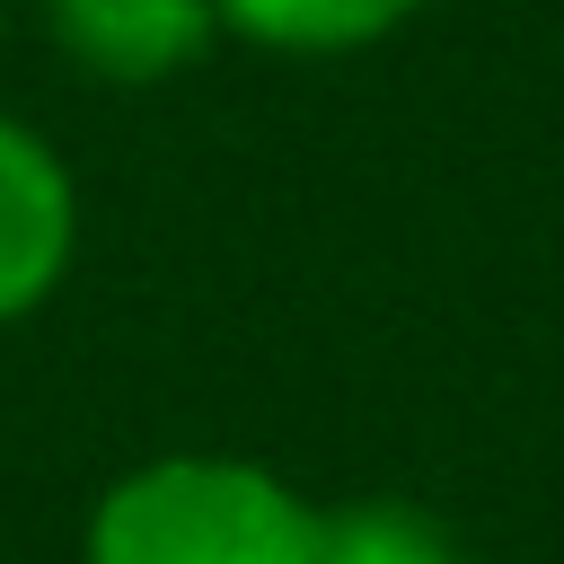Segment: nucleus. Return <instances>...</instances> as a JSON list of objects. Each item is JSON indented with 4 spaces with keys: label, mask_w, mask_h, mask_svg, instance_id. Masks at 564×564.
I'll list each match as a JSON object with an SVG mask.
<instances>
[{
    "label": "nucleus",
    "mask_w": 564,
    "mask_h": 564,
    "mask_svg": "<svg viewBox=\"0 0 564 564\" xmlns=\"http://www.w3.org/2000/svg\"><path fill=\"white\" fill-rule=\"evenodd\" d=\"M88 564H308L317 511L256 458H150L88 511Z\"/></svg>",
    "instance_id": "f257e3e1"
},
{
    "label": "nucleus",
    "mask_w": 564,
    "mask_h": 564,
    "mask_svg": "<svg viewBox=\"0 0 564 564\" xmlns=\"http://www.w3.org/2000/svg\"><path fill=\"white\" fill-rule=\"evenodd\" d=\"M70 256H79V185L35 123L0 115V326L35 317L62 291Z\"/></svg>",
    "instance_id": "f03ea898"
},
{
    "label": "nucleus",
    "mask_w": 564,
    "mask_h": 564,
    "mask_svg": "<svg viewBox=\"0 0 564 564\" xmlns=\"http://www.w3.org/2000/svg\"><path fill=\"white\" fill-rule=\"evenodd\" d=\"M44 35L88 79L150 88V79H176L220 35V9L212 0H44Z\"/></svg>",
    "instance_id": "7ed1b4c3"
},
{
    "label": "nucleus",
    "mask_w": 564,
    "mask_h": 564,
    "mask_svg": "<svg viewBox=\"0 0 564 564\" xmlns=\"http://www.w3.org/2000/svg\"><path fill=\"white\" fill-rule=\"evenodd\" d=\"M229 35L264 44V53H361L379 35H397L423 0H212Z\"/></svg>",
    "instance_id": "20e7f679"
},
{
    "label": "nucleus",
    "mask_w": 564,
    "mask_h": 564,
    "mask_svg": "<svg viewBox=\"0 0 564 564\" xmlns=\"http://www.w3.org/2000/svg\"><path fill=\"white\" fill-rule=\"evenodd\" d=\"M308 564H458L441 520L414 511V502H344V511H317V555Z\"/></svg>",
    "instance_id": "39448f33"
},
{
    "label": "nucleus",
    "mask_w": 564,
    "mask_h": 564,
    "mask_svg": "<svg viewBox=\"0 0 564 564\" xmlns=\"http://www.w3.org/2000/svg\"><path fill=\"white\" fill-rule=\"evenodd\" d=\"M0 26H9V9H0Z\"/></svg>",
    "instance_id": "423d86ee"
}]
</instances>
